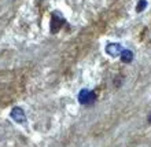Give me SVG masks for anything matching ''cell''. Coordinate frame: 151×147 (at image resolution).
Here are the masks:
<instances>
[{"mask_svg":"<svg viewBox=\"0 0 151 147\" xmlns=\"http://www.w3.org/2000/svg\"><path fill=\"white\" fill-rule=\"evenodd\" d=\"M10 115H11V118L18 124H25L26 122V114H25L24 109L18 107V106L12 109L11 113H10Z\"/></svg>","mask_w":151,"mask_h":147,"instance_id":"cell-3","label":"cell"},{"mask_svg":"<svg viewBox=\"0 0 151 147\" xmlns=\"http://www.w3.org/2000/svg\"><path fill=\"white\" fill-rule=\"evenodd\" d=\"M146 7H147V1L146 0H140L139 3H137V7H136V11L137 12H142L146 10Z\"/></svg>","mask_w":151,"mask_h":147,"instance_id":"cell-6","label":"cell"},{"mask_svg":"<svg viewBox=\"0 0 151 147\" xmlns=\"http://www.w3.org/2000/svg\"><path fill=\"white\" fill-rule=\"evenodd\" d=\"M106 52H107L110 56H113V58H117V56L121 55L122 47H121V44H118V43H110V44H107V47H106Z\"/></svg>","mask_w":151,"mask_h":147,"instance_id":"cell-4","label":"cell"},{"mask_svg":"<svg viewBox=\"0 0 151 147\" xmlns=\"http://www.w3.org/2000/svg\"><path fill=\"white\" fill-rule=\"evenodd\" d=\"M148 122L151 124V113H150V115H148Z\"/></svg>","mask_w":151,"mask_h":147,"instance_id":"cell-7","label":"cell"},{"mask_svg":"<svg viewBox=\"0 0 151 147\" xmlns=\"http://www.w3.org/2000/svg\"><path fill=\"white\" fill-rule=\"evenodd\" d=\"M121 61H122L124 63H131L132 61H133V52L131 50H122V52H121Z\"/></svg>","mask_w":151,"mask_h":147,"instance_id":"cell-5","label":"cell"},{"mask_svg":"<svg viewBox=\"0 0 151 147\" xmlns=\"http://www.w3.org/2000/svg\"><path fill=\"white\" fill-rule=\"evenodd\" d=\"M63 24H65L63 17L60 15L59 12H54V14H52V19H51V32L56 33L63 26Z\"/></svg>","mask_w":151,"mask_h":147,"instance_id":"cell-2","label":"cell"},{"mask_svg":"<svg viewBox=\"0 0 151 147\" xmlns=\"http://www.w3.org/2000/svg\"><path fill=\"white\" fill-rule=\"evenodd\" d=\"M95 99H96L95 92L91 91V89H81L78 94V100L80 103L83 104H91L95 102Z\"/></svg>","mask_w":151,"mask_h":147,"instance_id":"cell-1","label":"cell"}]
</instances>
